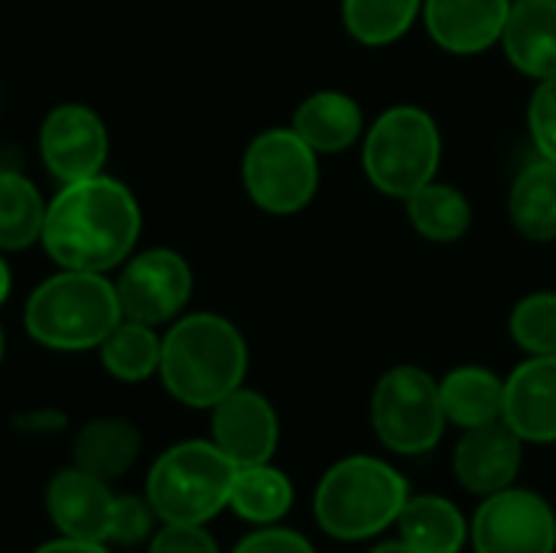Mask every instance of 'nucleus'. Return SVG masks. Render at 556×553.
<instances>
[{
	"mask_svg": "<svg viewBox=\"0 0 556 553\" xmlns=\"http://www.w3.org/2000/svg\"><path fill=\"white\" fill-rule=\"evenodd\" d=\"M407 215H410V225L417 228L420 238L440 241V244L459 241L469 231V225H472L469 199L459 189L443 186V183L420 186L407 199Z\"/></svg>",
	"mask_w": 556,
	"mask_h": 553,
	"instance_id": "nucleus-23",
	"label": "nucleus"
},
{
	"mask_svg": "<svg viewBox=\"0 0 556 553\" xmlns=\"http://www.w3.org/2000/svg\"><path fill=\"white\" fill-rule=\"evenodd\" d=\"M440 401L446 411V420L456 427H482L492 420H502L505 411V381L479 365H466L450 372L440 381Z\"/></svg>",
	"mask_w": 556,
	"mask_h": 553,
	"instance_id": "nucleus-20",
	"label": "nucleus"
},
{
	"mask_svg": "<svg viewBox=\"0 0 556 553\" xmlns=\"http://www.w3.org/2000/svg\"><path fill=\"white\" fill-rule=\"evenodd\" d=\"M365 173L375 189L394 199H410L420 186L433 183L440 166L437 121L414 104L388 108L365 137Z\"/></svg>",
	"mask_w": 556,
	"mask_h": 553,
	"instance_id": "nucleus-6",
	"label": "nucleus"
},
{
	"mask_svg": "<svg viewBox=\"0 0 556 553\" xmlns=\"http://www.w3.org/2000/svg\"><path fill=\"white\" fill-rule=\"evenodd\" d=\"M371 424L391 453L417 456L433 450L446 427L440 385L417 365L391 368L375 388Z\"/></svg>",
	"mask_w": 556,
	"mask_h": 553,
	"instance_id": "nucleus-7",
	"label": "nucleus"
},
{
	"mask_svg": "<svg viewBox=\"0 0 556 553\" xmlns=\"http://www.w3.org/2000/svg\"><path fill=\"white\" fill-rule=\"evenodd\" d=\"M472 544L476 553H554V512L534 492H495L472 521Z\"/></svg>",
	"mask_w": 556,
	"mask_h": 553,
	"instance_id": "nucleus-9",
	"label": "nucleus"
},
{
	"mask_svg": "<svg viewBox=\"0 0 556 553\" xmlns=\"http://www.w3.org/2000/svg\"><path fill=\"white\" fill-rule=\"evenodd\" d=\"M511 336L531 355H556V293H531L511 313Z\"/></svg>",
	"mask_w": 556,
	"mask_h": 553,
	"instance_id": "nucleus-28",
	"label": "nucleus"
},
{
	"mask_svg": "<svg viewBox=\"0 0 556 553\" xmlns=\"http://www.w3.org/2000/svg\"><path fill=\"white\" fill-rule=\"evenodd\" d=\"M153 518H156V512H153L150 499L114 495L111 525H108V541H114V544H140L143 538H150Z\"/></svg>",
	"mask_w": 556,
	"mask_h": 553,
	"instance_id": "nucleus-29",
	"label": "nucleus"
},
{
	"mask_svg": "<svg viewBox=\"0 0 556 553\" xmlns=\"http://www.w3.org/2000/svg\"><path fill=\"white\" fill-rule=\"evenodd\" d=\"M140 231V212L127 186L108 176L65 183L42 222V244L65 271L101 274L127 257Z\"/></svg>",
	"mask_w": 556,
	"mask_h": 553,
	"instance_id": "nucleus-1",
	"label": "nucleus"
},
{
	"mask_svg": "<svg viewBox=\"0 0 556 553\" xmlns=\"http://www.w3.org/2000/svg\"><path fill=\"white\" fill-rule=\"evenodd\" d=\"M502 420L531 443H556V355H534L505 381Z\"/></svg>",
	"mask_w": 556,
	"mask_h": 553,
	"instance_id": "nucleus-15",
	"label": "nucleus"
},
{
	"mask_svg": "<svg viewBox=\"0 0 556 553\" xmlns=\"http://www.w3.org/2000/svg\"><path fill=\"white\" fill-rule=\"evenodd\" d=\"M228 505L244 521L274 525V521H280L290 512V505H293V486H290V479L283 473H277L267 463H261V466H241L235 473Z\"/></svg>",
	"mask_w": 556,
	"mask_h": 553,
	"instance_id": "nucleus-24",
	"label": "nucleus"
},
{
	"mask_svg": "<svg viewBox=\"0 0 556 553\" xmlns=\"http://www.w3.org/2000/svg\"><path fill=\"white\" fill-rule=\"evenodd\" d=\"M46 508L62 538L94 541V544L108 541L114 495L104 479H98L78 466L62 469L52 476V482L46 489Z\"/></svg>",
	"mask_w": 556,
	"mask_h": 553,
	"instance_id": "nucleus-14",
	"label": "nucleus"
},
{
	"mask_svg": "<svg viewBox=\"0 0 556 553\" xmlns=\"http://www.w3.org/2000/svg\"><path fill=\"white\" fill-rule=\"evenodd\" d=\"M420 10L424 0H342L345 29L365 46H388L401 39Z\"/></svg>",
	"mask_w": 556,
	"mask_h": 553,
	"instance_id": "nucleus-25",
	"label": "nucleus"
},
{
	"mask_svg": "<svg viewBox=\"0 0 556 553\" xmlns=\"http://www.w3.org/2000/svg\"><path fill=\"white\" fill-rule=\"evenodd\" d=\"M0 355H3V336H0Z\"/></svg>",
	"mask_w": 556,
	"mask_h": 553,
	"instance_id": "nucleus-37",
	"label": "nucleus"
},
{
	"mask_svg": "<svg viewBox=\"0 0 556 553\" xmlns=\"http://www.w3.org/2000/svg\"><path fill=\"white\" fill-rule=\"evenodd\" d=\"M511 0H424V23L437 46L456 55H476L505 33Z\"/></svg>",
	"mask_w": 556,
	"mask_h": 553,
	"instance_id": "nucleus-16",
	"label": "nucleus"
},
{
	"mask_svg": "<svg viewBox=\"0 0 556 553\" xmlns=\"http://www.w3.org/2000/svg\"><path fill=\"white\" fill-rule=\"evenodd\" d=\"M75 466L111 482L121 479L140 456V433L134 424L117 420V417H101L91 420L78 430L72 443Z\"/></svg>",
	"mask_w": 556,
	"mask_h": 553,
	"instance_id": "nucleus-19",
	"label": "nucleus"
},
{
	"mask_svg": "<svg viewBox=\"0 0 556 553\" xmlns=\"http://www.w3.org/2000/svg\"><path fill=\"white\" fill-rule=\"evenodd\" d=\"M160 349L163 342L153 336V326L127 319L117 323L101 342V362L121 381H143L160 368Z\"/></svg>",
	"mask_w": 556,
	"mask_h": 553,
	"instance_id": "nucleus-26",
	"label": "nucleus"
},
{
	"mask_svg": "<svg viewBox=\"0 0 556 553\" xmlns=\"http://www.w3.org/2000/svg\"><path fill=\"white\" fill-rule=\"evenodd\" d=\"M511 222L528 241H556V160H534L511 186Z\"/></svg>",
	"mask_w": 556,
	"mask_h": 553,
	"instance_id": "nucleus-21",
	"label": "nucleus"
},
{
	"mask_svg": "<svg viewBox=\"0 0 556 553\" xmlns=\"http://www.w3.org/2000/svg\"><path fill=\"white\" fill-rule=\"evenodd\" d=\"M36 553H108L101 544L94 541H72V538H59V541H49L42 544Z\"/></svg>",
	"mask_w": 556,
	"mask_h": 553,
	"instance_id": "nucleus-34",
	"label": "nucleus"
},
{
	"mask_svg": "<svg viewBox=\"0 0 556 553\" xmlns=\"http://www.w3.org/2000/svg\"><path fill=\"white\" fill-rule=\"evenodd\" d=\"M397 525L401 541L420 553H459L466 541V521L459 508L437 495L407 499Z\"/></svg>",
	"mask_w": 556,
	"mask_h": 553,
	"instance_id": "nucleus-22",
	"label": "nucleus"
},
{
	"mask_svg": "<svg viewBox=\"0 0 556 553\" xmlns=\"http://www.w3.org/2000/svg\"><path fill=\"white\" fill-rule=\"evenodd\" d=\"M114 290H117L121 316L143 326H156L173 319L186 306L192 290V274L179 254L160 248L130 261Z\"/></svg>",
	"mask_w": 556,
	"mask_h": 553,
	"instance_id": "nucleus-10",
	"label": "nucleus"
},
{
	"mask_svg": "<svg viewBox=\"0 0 556 553\" xmlns=\"http://www.w3.org/2000/svg\"><path fill=\"white\" fill-rule=\"evenodd\" d=\"M7 293H10V271H7V264L0 261V303L7 300Z\"/></svg>",
	"mask_w": 556,
	"mask_h": 553,
	"instance_id": "nucleus-36",
	"label": "nucleus"
},
{
	"mask_svg": "<svg viewBox=\"0 0 556 553\" xmlns=\"http://www.w3.org/2000/svg\"><path fill=\"white\" fill-rule=\"evenodd\" d=\"M407 505V479L371 456L336 463L316 489V521L336 541H365L401 518Z\"/></svg>",
	"mask_w": 556,
	"mask_h": 553,
	"instance_id": "nucleus-3",
	"label": "nucleus"
},
{
	"mask_svg": "<svg viewBox=\"0 0 556 553\" xmlns=\"http://www.w3.org/2000/svg\"><path fill=\"white\" fill-rule=\"evenodd\" d=\"M46 209L29 179L0 169V248L16 251L42 235Z\"/></svg>",
	"mask_w": 556,
	"mask_h": 553,
	"instance_id": "nucleus-27",
	"label": "nucleus"
},
{
	"mask_svg": "<svg viewBox=\"0 0 556 553\" xmlns=\"http://www.w3.org/2000/svg\"><path fill=\"white\" fill-rule=\"evenodd\" d=\"M150 553H218V548L202 525H166L153 538Z\"/></svg>",
	"mask_w": 556,
	"mask_h": 553,
	"instance_id": "nucleus-31",
	"label": "nucleus"
},
{
	"mask_svg": "<svg viewBox=\"0 0 556 553\" xmlns=\"http://www.w3.org/2000/svg\"><path fill=\"white\" fill-rule=\"evenodd\" d=\"M521 443L525 440L505 420L469 427L453 453L456 479L476 495L505 492L521 469Z\"/></svg>",
	"mask_w": 556,
	"mask_h": 553,
	"instance_id": "nucleus-13",
	"label": "nucleus"
},
{
	"mask_svg": "<svg viewBox=\"0 0 556 553\" xmlns=\"http://www.w3.org/2000/svg\"><path fill=\"white\" fill-rule=\"evenodd\" d=\"M293 130L316 153H339L358 140L362 108L355 104V98H349L342 91H316L296 108Z\"/></svg>",
	"mask_w": 556,
	"mask_h": 553,
	"instance_id": "nucleus-18",
	"label": "nucleus"
},
{
	"mask_svg": "<svg viewBox=\"0 0 556 553\" xmlns=\"http://www.w3.org/2000/svg\"><path fill=\"white\" fill-rule=\"evenodd\" d=\"M528 121H531V137H534L538 153L556 160V75L541 78L538 91L531 95Z\"/></svg>",
	"mask_w": 556,
	"mask_h": 553,
	"instance_id": "nucleus-30",
	"label": "nucleus"
},
{
	"mask_svg": "<svg viewBox=\"0 0 556 553\" xmlns=\"http://www.w3.org/2000/svg\"><path fill=\"white\" fill-rule=\"evenodd\" d=\"M212 443L241 469L270 463L277 450V414L257 391H231L212 407Z\"/></svg>",
	"mask_w": 556,
	"mask_h": 553,
	"instance_id": "nucleus-12",
	"label": "nucleus"
},
{
	"mask_svg": "<svg viewBox=\"0 0 556 553\" xmlns=\"http://www.w3.org/2000/svg\"><path fill=\"white\" fill-rule=\"evenodd\" d=\"M121 323L117 290L101 274L65 271L39 284L26 303V329L46 349H94Z\"/></svg>",
	"mask_w": 556,
	"mask_h": 553,
	"instance_id": "nucleus-4",
	"label": "nucleus"
},
{
	"mask_svg": "<svg viewBox=\"0 0 556 553\" xmlns=\"http://www.w3.org/2000/svg\"><path fill=\"white\" fill-rule=\"evenodd\" d=\"M235 473L238 466L215 443L189 440L153 463L147 499L163 525H205L228 505Z\"/></svg>",
	"mask_w": 556,
	"mask_h": 553,
	"instance_id": "nucleus-5",
	"label": "nucleus"
},
{
	"mask_svg": "<svg viewBox=\"0 0 556 553\" xmlns=\"http://www.w3.org/2000/svg\"><path fill=\"white\" fill-rule=\"evenodd\" d=\"M244 372L248 345L241 332L215 313L186 316L163 339V385L189 407H215L222 398L241 388Z\"/></svg>",
	"mask_w": 556,
	"mask_h": 553,
	"instance_id": "nucleus-2",
	"label": "nucleus"
},
{
	"mask_svg": "<svg viewBox=\"0 0 556 553\" xmlns=\"http://www.w3.org/2000/svg\"><path fill=\"white\" fill-rule=\"evenodd\" d=\"M39 150L46 169L62 183L98 176L108 156V134L101 117L85 104L55 108L39 130Z\"/></svg>",
	"mask_w": 556,
	"mask_h": 553,
	"instance_id": "nucleus-11",
	"label": "nucleus"
},
{
	"mask_svg": "<svg viewBox=\"0 0 556 553\" xmlns=\"http://www.w3.org/2000/svg\"><path fill=\"white\" fill-rule=\"evenodd\" d=\"M371 553H420V551H414V548H410V544H404V541H391V544L375 548Z\"/></svg>",
	"mask_w": 556,
	"mask_h": 553,
	"instance_id": "nucleus-35",
	"label": "nucleus"
},
{
	"mask_svg": "<svg viewBox=\"0 0 556 553\" xmlns=\"http://www.w3.org/2000/svg\"><path fill=\"white\" fill-rule=\"evenodd\" d=\"M235 553H316L313 544L296 535V531H283V528H264V531H254L248 535Z\"/></svg>",
	"mask_w": 556,
	"mask_h": 553,
	"instance_id": "nucleus-32",
	"label": "nucleus"
},
{
	"mask_svg": "<svg viewBox=\"0 0 556 553\" xmlns=\"http://www.w3.org/2000/svg\"><path fill=\"white\" fill-rule=\"evenodd\" d=\"M502 42L515 68L531 78H554L556 0H511Z\"/></svg>",
	"mask_w": 556,
	"mask_h": 553,
	"instance_id": "nucleus-17",
	"label": "nucleus"
},
{
	"mask_svg": "<svg viewBox=\"0 0 556 553\" xmlns=\"http://www.w3.org/2000/svg\"><path fill=\"white\" fill-rule=\"evenodd\" d=\"M62 424H65V417L55 414V411H36V414L20 417V427H23V430H33V433H52V430H59Z\"/></svg>",
	"mask_w": 556,
	"mask_h": 553,
	"instance_id": "nucleus-33",
	"label": "nucleus"
},
{
	"mask_svg": "<svg viewBox=\"0 0 556 553\" xmlns=\"http://www.w3.org/2000/svg\"><path fill=\"white\" fill-rule=\"evenodd\" d=\"M244 189L270 215H293L316 196L319 163L316 150L290 127L264 130L244 153Z\"/></svg>",
	"mask_w": 556,
	"mask_h": 553,
	"instance_id": "nucleus-8",
	"label": "nucleus"
}]
</instances>
